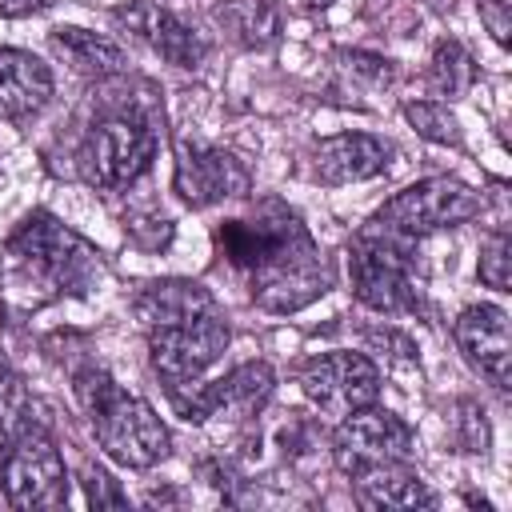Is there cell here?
Instances as JSON below:
<instances>
[{
    "label": "cell",
    "instance_id": "cell-1",
    "mask_svg": "<svg viewBox=\"0 0 512 512\" xmlns=\"http://www.w3.org/2000/svg\"><path fill=\"white\" fill-rule=\"evenodd\" d=\"M216 240L228 264L248 272L256 300L272 312H296L328 288L312 236L276 200H268L252 220H224Z\"/></svg>",
    "mask_w": 512,
    "mask_h": 512
},
{
    "label": "cell",
    "instance_id": "cell-2",
    "mask_svg": "<svg viewBox=\"0 0 512 512\" xmlns=\"http://www.w3.org/2000/svg\"><path fill=\"white\" fill-rule=\"evenodd\" d=\"M76 392H80V400H84V408L92 416L100 448L116 464L152 468L156 460L168 456V432H164L160 416L144 400L120 392L104 372H84Z\"/></svg>",
    "mask_w": 512,
    "mask_h": 512
},
{
    "label": "cell",
    "instance_id": "cell-3",
    "mask_svg": "<svg viewBox=\"0 0 512 512\" xmlns=\"http://www.w3.org/2000/svg\"><path fill=\"white\" fill-rule=\"evenodd\" d=\"M8 252L20 260V268L28 276H36L52 292H88V284L100 272L96 252L76 232H68L60 220H52L48 212L28 216L12 232Z\"/></svg>",
    "mask_w": 512,
    "mask_h": 512
},
{
    "label": "cell",
    "instance_id": "cell-4",
    "mask_svg": "<svg viewBox=\"0 0 512 512\" xmlns=\"http://www.w3.org/2000/svg\"><path fill=\"white\" fill-rule=\"evenodd\" d=\"M148 348H152V368L172 388H180V384L196 380L228 348V324L220 320L216 308L196 312V316H180L168 324H152Z\"/></svg>",
    "mask_w": 512,
    "mask_h": 512
},
{
    "label": "cell",
    "instance_id": "cell-5",
    "mask_svg": "<svg viewBox=\"0 0 512 512\" xmlns=\"http://www.w3.org/2000/svg\"><path fill=\"white\" fill-rule=\"evenodd\" d=\"M480 212V196L460 184V180H448V176H432V180H420L404 192H396L376 224L388 228L392 236H424V232H436V228H452V224H464Z\"/></svg>",
    "mask_w": 512,
    "mask_h": 512
},
{
    "label": "cell",
    "instance_id": "cell-6",
    "mask_svg": "<svg viewBox=\"0 0 512 512\" xmlns=\"http://www.w3.org/2000/svg\"><path fill=\"white\" fill-rule=\"evenodd\" d=\"M348 272H352L356 300L376 308V312H408L420 304L416 284H412V268H408V252L392 240L388 228H384V236L368 232L352 244Z\"/></svg>",
    "mask_w": 512,
    "mask_h": 512
},
{
    "label": "cell",
    "instance_id": "cell-7",
    "mask_svg": "<svg viewBox=\"0 0 512 512\" xmlns=\"http://www.w3.org/2000/svg\"><path fill=\"white\" fill-rule=\"evenodd\" d=\"M152 156H156V132L148 124L128 116H108L88 132L80 164L96 188H124L152 164Z\"/></svg>",
    "mask_w": 512,
    "mask_h": 512
},
{
    "label": "cell",
    "instance_id": "cell-8",
    "mask_svg": "<svg viewBox=\"0 0 512 512\" xmlns=\"http://www.w3.org/2000/svg\"><path fill=\"white\" fill-rule=\"evenodd\" d=\"M0 480H4L12 508H56L68 500L64 460L44 432H24L4 452Z\"/></svg>",
    "mask_w": 512,
    "mask_h": 512
},
{
    "label": "cell",
    "instance_id": "cell-9",
    "mask_svg": "<svg viewBox=\"0 0 512 512\" xmlns=\"http://www.w3.org/2000/svg\"><path fill=\"white\" fill-rule=\"evenodd\" d=\"M416 436L412 428L380 408H356L348 412V420L336 432V460L344 472H364L372 464H388V460H404L412 452Z\"/></svg>",
    "mask_w": 512,
    "mask_h": 512
},
{
    "label": "cell",
    "instance_id": "cell-10",
    "mask_svg": "<svg viewBox=\"0 0 512 512\" xmlns=\"http://www.w3.org/2000/svg\"><path fill=\"white\" fill-rule=\"evenodd\" d=\"M304 392L324 412L348 416L356 408H368L380 396V372L360 352H332V356H320L308 364Z\"/></svg>",
    "mask_w": 512,
    "mask_h": 512
},
{
    "label": "cell",
    "instance_id": "cell-11",
    "mask_svg": "<svg viewBox=\"0 0 512 512\" xmlns=\"http://www.w3.org/2000/svg\"><path fill=\"white\" fill-rule=\"evenodd\" d=\"M452 332H456V344L468 356V364L480 368L496 388H508V364H512L508 316L496 304H476V308L460 312Z\"/></svg>",
    "mask_w": 512,
    "mask_h": 512
},
{
    "label": "cell",
    "instance_id": "cell-12",
    "mask_svg": "<svg viewBox=\"0 0 512 512\" xmlns=\"http://www.w3.org/2000/svg\"><path fill=\"white\" fill-rule=\"evenodd\" d=\"M176 156H180L176 160V192L192 204H212V200H224V196H240L248 188V172L216 148L180 144Z\"/></svg>",
    "mask_w": 512,
    "mask_h": 512
},
{
    "label": "cell",
    "instance_id": "cell-13",
    "mask_svg": "<svg viewBox=\"0 0 512 512\" xmlns=\"http://www.w3.org/2000/svg\"><path fill=\"white\" fill-rule=\"evenodd\" d=\"M272 392V368L268 364H240L216 384L196 388L192 396H176V408L184 420H208L216 412H252Z\"/></svg>",
    "mask_w": 512,
    "mask_h": 512
},
{
    "label": "cell",
    "instance_id": "cell-14",
    "mask_svg": "<svg viewBox=\"0 0 512 512\" xmlns=\"http://www.w3.org/2000/svg\"><path fill=\"white\" fill-rule=\"evenodd\" d=\"M112 16H116L124 28H132L144 44H152L168 64L192 68V64H200V60H204V44H200V36H192V32H188L172 12L156 8V4L136 0V4L116 8Z\"/></svg>",
    "mask_w": 512,
    "mask_h": 512
},
{
    "label": "cell",
    "instance_id": "cell-15",
    "mask_svg": "<svg viewBox=\"0 0 512 512\" xmlns=\"http://www.w3.org/2000/svg\"><path fill=\"white\" fill-rule=\"evenodd\" d=\"M388 168V148L368 132H344L320 140L316 148V180L320 184H352Z\"/></svg>",
    "mask_w": 512,
    "mask_h": 512
},
{
    "label": "cell",
    "instance_id": "cell-16",
    "mask_svg": "<svg viewBox=\"0 0 512 512\" xmlns=\"http://www.w3.org/2000/svg\"><path fill=\"white\" fill-rule=\"evenodd\" d=\"M52 96V72L20 48H0V116L24 120L40 112Z\"/></svg>",
    "mask_w": 512,
    "mask_h": 512
},
{
    "label": "cell",
    "instance_id": "cell-17",
    "mask_svg": "<svg viewBox=\"0 0 512 512\" xmlns=\"http://www.w3.org/2000/svg\"><path fill=\"white\" fill-rule=\"evenodd\" d=\"M356 500L364 508H428L432 504L428 488L408 468H400V460L356 472Z\"/></svg>",
    "mask_w": 512,
    "mask_h": 512
},
{
    "label": "cell",
    "instance_id": "cell-18",
    "mask_svg": "<svg viewBox=\"0 0 512 512\" xmlns=\"http://www.w3.org/2000/svg\"><path fill=\"white\" fill-rule=\"evenodd\" d=\"M52 44L56 52L76 68V72H88V76H112L124 68V52L96 36V32H84V28H56L52 32Z\"/></svg>",
    "mask_w": 512,
    "mask_h": 512
},
{
    "label": "cell",
    "instance_id": "cell-19",
    "mask_svg": "<svg viewBox=\"0 0 512 512\" xmlns=\"http://www.w3.org/2000/svg\"><path fill=\"white\" fill-rule=\"evenodd\" d=\"M472 76H476V68L468 60V52L456 40H444L436 48V56H432V80H436V88L444 96H460V92H468Z\"/></svg>",
    "mask_w": 512,
    "mask_h": 512
},
{
    "label": "cell",
    "instance_id": "cell-20",
    "mask_svg": "<svg viewBox=\"0 0 512 512\" xmlns=\"http://www.w3.org/2000/svg\"><path fill=\"white\" fill-rule=\"evenodd\" d=\"M404 116L412 120V128L424 136V140H436V144H460V124L456 116L444 108V104H432V100H420V104H408Z\"/></svg>",
    "mask_w": 512,
    "mask_h": 512
},
{
    "label": "cell",
    "instance_id": "cell-21",
    "mask_svg": "<svg viewBox=\"0 0 512 512\" xmlns=\"http://www.w3.org/2000/svg\"><path fill=\"white\" fill-rule=\"evenodd\" d=\"M480 280L496 292H508L512 276H508V232L488 236V244L480 248Z\"/></svg>",
    "mask_w": 512,
    "mask_h": 512
},
{
    "label": "cell",
    "instance_id": "cell-22",
    "mask_svg": "<svg viewBox=\"0 0 512 512\" xmlns=\"http://www.w3.org/2000/svg\"><path fill=\"white\" fill-rule=\"evenodd\" d=\"M84 488H88V504H96V508H124L128 504V496L116 488V480L104 472V468H84Z\"/></svg>",
    "mask_w": 512,
    "mask_h": 512
},
{
    "label": "cell",
    "instance_id": "cell-23",
    "mask_svg": "<svg viewBox=\"0 0 512 512\" xmlns=\"http://www.w3.org/2000/svg\"><path fill=\"white\" fill-rule=\"evenodd\" d=\"M484 16H488V24H492V32H496V40L504 44V40H508V20H504V0H496L492 8H484Z\"/></svg>",
    "mask_w": 512,
    "mask_h": 512
},
{
    "label": "cell",
    "instance_id": "cell-24",
    "mask_svg": "<svg viewBox=\"0 0 512 512\" xmlns=\"http://www.w3.org/2000/svg\"><path fill=\"white\" fill-rule=\"evenodd\" d=\"M44 0H0V12H28V8H40Z\"/></svg>",
    "mask_w": 512,
    "mask_h": 512
},
{
    "label": "cell",
    "instance_id": "cell-25",
    "mask_svg": "<svg viewBox=\"0 0 512 512\" xmlns=\"http://www.w3.org/2000/svg\"><path fill=\"white\" fill-rule=\"evenodd\" d=\"M8 384H12V376H8V364H4V356H0V408H4V396H8Z\"/></svg>",
    "mask_w": 512,
    "mask_h": 512
},
{
    "label": "cell",
    "instance_id": "cell-26",
    "mask_svg": "<svg viewBox=\"0 0 512 512\" xmlns=\"http://www.w3.org/2000/svg\"><path fill=\"white\" fill-rule=\"evenodd\" d=\"M304 4H312V8H324V4H332V0H304Z\"/></svg>",
    "mask_w": 512,
    "mask_h": 512
}]
</instances>
